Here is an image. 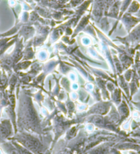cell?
<instances>
[{
  "label": "cell",
  "mask_w": 140,
  "mask_h": 154,
  "mask_svg": "<svg viewBox=\"0 0 140 154\" xmlns=\"http://www.w3.org/2000/svg\"><path fill=\"white\" fill-rule=\"evenodd\" d=\"M22 141L25 144V145H26L27 147L31 149L32 150H36L39 147V144L38 141L35 140L34 139L32 138L26 137L22 139Z\"/></svg>",
  "instance_id": "cell-1"
}]
</instances>
